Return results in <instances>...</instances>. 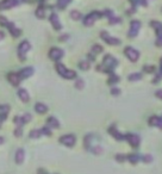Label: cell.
<instances>
[{
  "instance_id": "44dd1931",
  "label": "cell",
  "mask_w": 162,
  "mask_h": 174,
  "mask_svg": "<svg viewBox=\"0 0 162 174\" xmlns=\"http://www.w3.org/2000/svg\"><path fill=\"white\" fill-rule=\"evenodd\" d=\"M10 111V106L9 105H0V117L1 118H6V114Z\"/></svg>"
},
{
  "instance_id": "8d00e7d4",
  "label": "cell",
  "mask_w": 162,
  "mask_h": 174,
  "mask_svg": "<svg viewBox=\"0 0 162 174\" xmlns=\"http://www.w3.org/2000/svg\"><path fill=\"white\" fill-rule=\"evenodd\" d=\"M42 135H47V136H50L51 135V130H50V128L48 125L42 129Z\"/></svg>"
},
{
  "instance_id": "4316f807",
  "label": "cell",
  "mask_w": 162,
  "mask_h": 174,
  "mask_svg": "<svg viewBox=\"0 0 162 174\" xmlns=\"http://www.w3.org/2000/svg\"><path fill=\"white\" fill-rule=\"evenodd\" d=\"M71 18H72L73 20H79V19L81 18V13H80V11L73 10V11L71 12Z\"/></svg>"
},
{
  "instance_id": "836d02e7",
  "label": "cell",
  "mask_w": 162,
  "mask_h": 174,
  "mask_svg": "<svg viewBox=\"0 0 162 174\" xmlns=\"http://www.w3.org/2000/svg\"><path fill=\"white\" fill-rule=\"evenodd\" d=\"M44 16H45L44 9H43V7H38V9L36 10V17H38V18H44Z\"/></svg>"
},
{
  "instance_id": "7dc6e473",
  "label": "cell",
  "mask_w": 162,
  "mask_h": 174,
  "mask_svg": "<svg viewBox=\"0 0 162 174\" xmlns=\"http://www.w3.org/2000/svg\"><path fill=\"white\" fill-rule=\"evenodd\" d=\"M4 37H5L4 32H3V31H0V41H1V40H4Z\"/></svg>"
},
{
  "instance_id": "d4e9b609",
  "label": "cell",
  "mask_w": 162,
  "mask_h": 174,
  "mask_svg": "<svg viewBox=\"0 0 162 174\" xmlns=\"http://www.w3.org/2000/svg\"><path fill=\"white\" fill-rule=\"evenodd\" d=\"M72 0H57V6L60 9H64V7H67L69 4H71Z\"/></svg>"
},
{
  "instance_id": "b9f144b4",
  "label": "cell",
  "mask_w": 162,
  "mask_h": 174,
  "mask_svg": "<svg viewBox=\"0 0 162 174\" xmlns=\"http://www.w3.org/2000/svg\"><path fill=\"white\" fill-rule=\"evenodd\" d=\"M22 117H23V119H24V122H25V123H27V122H30V121H31V118H32V117H31V114H30V113H25L24 116H22Z\"/></svg>"
},
{
  "instance_id": "30bf717a",
  "label": "cell",
  "mask_w": 162,
  "mask_h": 174,
  "mask_svg": "<svg viewBox=\"0 0 162 174\" xmlns=\"http://www.w3.org/2000/svg\"><path fill=\"white\" fill-rule=\"evenodd\" d=\"M63 50L60 49V48H51L50 51H49V57L51 60L54 61H57L60 59H62V56H63Z\"/></svg>"
},
{
  "instance_id": "52a82bcc",
  "label": "cell",
  "mask_w": 162,
  "mask_h": 174,
  "mask_svg": "<svg viewBox=\"0 0 162 174\" xmlns=\"http://www.w3.org/2000/svg\"><path fill=\"white\" fill-rule=\"evenodd\" d=\"M125 139L129 142V144H130L131 147H135V148H137L140 146V142H141L140 136L136 135V134H126Z\"/></svg>"
},
{
  "instance_id": "f907efd6",
  "label": "cell",
  "mask_w": 162,
  "mask_h": 174,
  "mask_svg": "<svg viewBox=\"0 0 162 174\" xmlns=\"http://www.w3.org/2000/svg\"><path fill=\"white\" fill-rule=\"evenodd\" d=\"M3 119L4 118H0V128H1V124H3Z\"/></svg>"
},
{
  "instance_id": "83f0119b",
  "label": "cell",
  "mask_w": 162,
  "mask_h": 174,
  "mask_svg": "<svg viewBox=\"0 0 162 174\" xmlns=\"http://www.w3.org/2000/svg\"><path fill=\"white\" fill-rule=\"evenodd\" d=\"M14 123H16V125L18 127V128H22L24 124H25V122H24V119H23V117L20 116H17V117H14Z\"/></svg>"
},
{
  "instance_id": "6da1fadb",
  "label": "cell",
  "mask_w": 162,
  "mask_h": 174,
  "mask_svg": "<svg viewBox=\"0 0 162 174\" xmlns=\"http://www.w3.org/2000/svg\"><path fill=\"white\" fill-rule=\"evenodd\" d=\"M56 70L57 73L63 78V79H68V80H73V79H76V72L74 70H71V69H67L61 63H57L56 65Z\"/></svg>"
},
{
  "instance_id": "603a6c76",
  "label": "cell",
  "mask_w": 162,
  "mask_h": 174,
  "mask_svg": "<svg viewBox=\"0 0 162 174\" xmlns=\"http://www.w3.org/2000/svg\"><path fill=\"white\" fill-rule=\"evenodd\" d=\"M150 26L154 29L155 31H157V30H162V23H160V22H157V20H153V22H150Z\"/></svg>"
},
{
  "instance_id": "c3c4849f",
  "label": "cell",
  "mask_w": 162,
  "mask_h": 174,
  "mask_svg": "<svg viewBox=\"0 0 162 174\" xmlns=\"http://www.w3.org/2000/svg\"><path fill=\"white\" fill-rule=\"evenodd\" d=\"M160 65H161V68H160V73H161V75H162V59H161V61H160Z\"/></svg>"
},
{
  "instance_id": "8992f818",
  "label": "cell",
  "mask_w": 162,
  "mask_h": 174,
  "mask_svg": "<svg viewBox=\"0 0 162 174\" xmlns=\"http://www.w3.org/2000/svg\"><path fill=\"white\" fill-rule=\"evenodd\" d=\"M75 136L69 134V135H63L61 138H60V143L63 144V146H67V147H73L75 144Z\"/></svg>"
},
{
  "instance_id": "e575fe53",
  "label": "cell",
  "mask_w": 162,
  "mask_h": 174,
  "mask_svg": "<svg viewBox=\"0 0 162 174\" xmlns=\"http://www.w3.org/2000/svg\"><path fill=\"white\" fill-rule=\"evenodd\" d=\"M102 16L107 17V18L110 19L111 17H113V12H112L111 10H105V11H103V12H102Z\"/></svg>"
},
{
  "instance_id": "7a4b0ae2",
  "label": "cell",
  "mask_w": 162,
  "mask_h": 174,
  "mask_svg": "<svg viewBox=\"0 0 162 174\" xmlns=\"http://www.w3.org/2000/svg\"><path fill=\"white\" fill-rule=\"evenodd\" d=\"M103 65L105 66V72L106 73H111L113 70V68L118 65V61L111 55H106L103 60Z\"/></svg>"
},
{
  "instance_id": "7402d4cb",
  "label": "cell",
  "mask_w": 162,
  "mask_h": 174,
  "mask_svg": "<svg viewBox=\"0 0 162 174\" xmlns=\"http://www.w3.org/2000/svg\"><path fill=\"white\" fill-rule=\"evenodd\" d=\"M155 32H156V42H155V44L157 47H162V30H157Z\"/></svg>"
},
{
  "instance_id": "4dcf8cb0",
  "label": "cell",
  "mask_w": 162,
  "mask_h": 174,
  "mask_svg": "<svg viewBox=\"0 0 162 174\" xmlns=\"http://www.w3.org/2000/svg\"><path fill=\"white\" fill-rule=\"evenodd\" d=\"M102 51H103V47L99 45V44H94V45L92 47V52H94L95 55L99 54V52H102Z\"/></svg>"
},
{
  "instance_id": "74e56055",
  "label": "cell",
  "mask_w": 162,
  "mask_h": 174,
  "mask_svg": "<svg viewBox=\"0 0 162 174\" xmlns=\"http://www.w3.org/2000/svg\"><path fill=\"white\" fill-rule=\"evenodd\" d=\"M10 24V22L5 18V17H3V16H0V25H3V26H7Z\"/></svg>"
},
{
  "instance_id": "f546056e",
  "label": "cell",
  "mask_w": 162,
  "mask_h": 174,
  "mask_svg": "<svg viewBox=\"0 0 162 174\" xmlns=\"http://www.w3.org/2000/svg\"><path fill=\"white\" fill-rule=\"evenodd\" d=\"M79 67H80L82 70H88V69H89V62L86 61V60H84V61H81V62L79 63Z\"/></svg>"
},
{
  "instance_id": "5b68a950",
  "label": "cell",
  "mask_w": 162,
  "mask_h": 174,
  "mask_svg": "<svg viewBox=\"0 0 162 174\" xmlns=\"http://www.w3.org/2000/svg\"><path fill=\"white\" fill-rule=\"evenodd\" d=\"M124 52H125L126 57H127V59L130 60L131 62H136V61L138 60V57H140V52H138L136 49L131 48V47H126V48L124 49Z\"/></svg>"
},
{
  "instance_id": "9c48e42d",
  "label": "cell",
  "mask_w": 162,
  "mask_h": 174,
  "mask_svg": "<svg viewBox=\"0 0 162 174\" xmlns=\"http://www.w3.org/2000/svg\"><path fill=\"white\" fill-rule=\"evenodd\" d=\"M100 36H102V38L107 43V44H110V45H118V44H120V41L118 40V38H116V37H111L107 32H105V31H103L102 34H100Z\"/></svg>"
},
{
  "instance_id": "5bb4252c",
  "label": "cell",
  "mask_w": 162,
  "mask_h": 174,
  "mask_svg": "<svg viewBox=\"0 0 162 174\" xmlns=\"http://www.w3.org/2000/svg\"><path fill=\"white\" fill-rule=\"evenodd\" d=\"M149 124L151 127H157L158 129H162V118L157 117V116H153L149 118Z\"/></svg>"
},
{
  "instance_id": "f1b7e54d",
  "label": "cell",
  "mask_w": 162,
  "mask_h": 174,
  "mask_svg": "<svg viewBox=\"0 0 162 174\" xmlns=\"http://www.w3.org/2000/svg\"><path fill=\"white\" fill-rule=\"evenodd\" d=\"M127 160L131 163H137V161L140 160V156H138V154H130L127 156Z\"/></svg>"
},
{
  "instance_id": "ee69618b",
  "label": "cell",
  "mask_w": 162,
  "mask_h": 174,
  "mask_svg": "<svg viewBox=\"0 0 162 174\" xmlns=\"http://www.w3.org/2000/svg\"><path fill=\"white\" fill-rule=\"evenodd\" d=\"M5 1H7L11 6H16V5L19 4V0H5Z\"/></svg>"
},
{
  "instance_id": "60d3db41",
  "label": "cell",
  "mask_w": 162,
  "mask_h": 174,
  "mask_svg": "<svg viewBox=\"0 0 162 174\" xmlns=\"http://www.w3.org/2000/svg\"><path fill=\"white\" fill-rule=\"evenodd\" d=\"M111 94H112V96H114V97H117V96H119V94H120V90H119V88H117V87H114V88H112V90H111Z\"/></svg>"
},
{
  "instance_id": "ac0fdd59",
  "label": "cell",
  "mask_w": 162,
  "mask_h": 174,
  "mask_svg": "<svg viewBox=\"0 0 162 174\" xmlns=\"http://www.w3.org/2000/svg\"><path fill=\"white\" fill-rule=\"evenodd\" d=\"M24 157H25V154H24V150L22 148H19L17 152H16V163L18 165H22L24 162Z\"/></svg>"
},
{
  "instance_id": "f35d334b",
  "label": "cell",
  "mask_w": 162,
  "mask_h": 174,
  "mask_svg": "<svg viewBox=\"0 0 162 174\" xmlns=\"http://www.w3.org/2000/svg\"><path fill=\"white\" fill-rule=\"evenodd\" d=\"M109 23L110 24H118V23H120V19L118 17H111L109 19Z\"/></svg>"
},
{
  "instance_id": "d6a6232c",
  "label": "cell",
  "mask_w": 162,
  "mask_h": 174,
  "mask_svg": "<svg viewBox=\"0 0 162 174\" xmlns=\"http://www.w3.org/2000/svg\"><path fill=\"white\" fill-rule=\"evenodd\" d=\"M75 87H76L78 90H82L84 87H85L84 80H82V79H76V81H75Z\"/></svg>"
},
{
  "instance_id": "4fadbf2b",
  "label": "cell",
  "mask_w": 162,
  "mask_h": 174,
  "mask_svg": "<svg viewBox=\"0 0 162 174\" xmlns=\"http://www.w3.org/2000/svg\"><path fill=\"white\" fill-rule=\"evenodd\" d=\"M7 79H9V81L13 85V86H18L19 83H20V78H19V75H18V73H10L9 75H7Z\"/></svg>"
},
{
  "instance_id": "cb8c5ba5",
  "label": "cell",
  "mask_w": 162,
  "mask_h": 174,
  "mask_svg": "<svg viewBox=\"0 0 162 174\" xmlns=\"http://www.w3.org/2000/svg\"><path fill=\"white\" fill-rule=\"evenodd\" d=\"M41 135H42V130H38V129H35V130H31V132H30V138H38V137H41Z\"/></svg>"
},
{
  "instance_id": "8fae6325",
  "label": "cell",
  "mask_w": 162,
  "mask_h": 174,
  "mask_svg": "<svg viewBox=\"0 0 162 174\" xmlns=\"http://www.w3.org/2000/svg\"><path fill=\"white\" fill-rule=\"evenodd\" d=\"M50 23H51V25H53V27L55 29V30H61L62 29V25H61V23H60V19H58V17H57V14L56 13H53L51 16H50Z\"/></svg>"
},
{
  "instance_id": "f6af8a7d",
  "label": "cell",
  "mask_w": 162,
  "mask_h": 174,
  "mask_svg": "<svg viewBox=\"0 0 162 174\" xmlns=\"http://www.w3.org/2000/svg\"><path fill=\"white\" fill-rule=\"evenodd\" d=\"M22 134H23V131H22V129H20V128H17V129L14 130V136H16V137H20V136H22Z\"/></svg>"
},
{
  "instance_id": "ba28073f",
  "label": "cell",
  "mask_w": 162,
  "mask_h": 174,
  "mask_svg": "<svg viewBox=\"0 0 162 174\" xmlns=\"http://www.w3.org/2000/svg\"><path fill=\"white\" fill-rule=\"evenodd\" d=\"M141 27V22L138 20H132L130 23V31H129V37H136L138 34V30Z\"/></svg>"
},
{
  "instance_id": "816d5d0a",
  "label": "cell",
  "mask_w": 162,
  "mask_h": 174,
  "mask_svg": "<svg viewBox=\"0 0 162 174\" xmlns=\"http://www.w3.org/2000/svg\"><path fill=\"white\" fill-rule=\"evenodd\" d=\"M23 1H25V3H27V1H30V0H23Z\"/></svg>"
},
{
  "instance_id": "277c9868",
  "label": "cell",
  "mask_w": 162,
  "mask_h": 174,
  "mask_svg": "<svg viewBox=\"0 0 162 174\" xmlns=\"http://www.w3.org/2000/svg\"><path fill=\"white\" fill-rule=\"evenodd\" d=\"M100 17H102V12L93 11V12H91L88 16L85 17V19H84V25H86V26H92V25L94 24V22H95L96 19H99Z\"/></svg>"
},
{
  "instance_id": "d590c367",
  "label": "cell",
  "mask_w": 162,
  "mask_h": 174,
  "mask_svg": "<svg viewBox=\"0 0 162 174\" xmlns=\"http://www.w3.org/2000/svg\"><path fill=\"white\" fill-rule=\"evenodd\" d=\"M141 159H142V161H143V162H145V163H149V162H151V161H153V157H151L150 155H148V154L143 155Z\"/></svg>"
},
{
  "instance_id": "ffe728a7",
  "label": "cell",
  "mask_w": 162,
  "mask_h": 174,
  "mask_svg": "<svg viewBox=\"0 0 162 174\" xmlns=\"http://www.w3.org/2000/svg\"><path fill=\"white\" fill-rule=\"evenodd\" d=\"M35 111L37 112V113H45L47 111H48V106L45 105V104H43V103H37L36 105H35Z\"/></svg>"
},
{
  "instance_id": "9a60e30c",
  "label": "cell",
  "mask_w": 162,
  "mask_h": 174,
  "mask_svg": "<svg viewBox=\"0 0 162 174\" xmlns=\"http://www.w3.org/2000/svg\"><path fill=\"white\" fill-rule=\"evenodd\" d=\"M18 97H19V99H20L22 101H24V103H27V101L30 100V96H29L27 91L24 90V88L18 90Z\"/></svg>"
},
{
  "instance_id": "1f68e13d",
  "label": "cell",
  "mask_w": 162,
  "mask_h": 174,
  "mask_svg": "<svg viewBox=\"0 0 162 174\" xmlns=\"http://www.w3.org/2000/svg\"><path fill=\"white\" fill-rule=\"evenodd\" d=\"M118 81H119V78H118L116 74H112V73H111L110 79H109V83H110V85H113V83H117Z\"/></svg>"
},
{
  "instance_id": "e0dca14e",
  "label": "cell",
  "mask_w": 162,
  "mask_h": 174,
  "mask_svg": "<svg viewBox=\"0 0 162 174\" xmlns=\"http://www.w3.org/2000/svg\"><path fill=\"white\" fill-rule=\"evenodd\" d=\"M110 132L112 134V136H113L114 138H117V139H119V141L125 139V135H122V134L117 130V128H116L114 125H112V127L110 128Z\"/></svg>"
},
{
  "instance_id": "bcb514c9",
  "label": "cell",
  "mask_w": 162,
  "mask_h": 174,
  "mask_svg": "<svg viewBox=\"0 0 162 174\" xmlns=\"http://www.w3.org/2000/svg\"><path fill=\"white\" fill-rule=\"evenodd\" d=\"M156 96H157L158 98H161V99H162V91H161V90H160V91H157V92H156Z\"/></svg>"
},
{
  "instance_id": "d6986e66",
  "label": "cell",
  "mask_w": 162,
  "mask_h": 174,
  "mask_svg": "<svg viewBox=\"0 0 162 174\" xmlns=\"http://www.w3.org/2000/svg\"><path fill=\"white\" fill-rule=\"evenodd\" d=\"M47 123H48V127H49V128H55V129L60 128V122H58L55 117H53V116L47 119Z\"/></svg>"
},
{
  "instance_id": "ab89813d",
  "label": "cell",
  "mask_w": 162,
  "mask_h": 174,
  "mask_svg": "<svg viewBox=\"0 0 162 174\" xmlns=\"http://www.w3.org/2000/svg\"><path fill=\"white\" fill-rule=\"evenodd\" d=\"M144 72H147V73H154L155 72V67L154 66H145L144 67Z\"/></svg>"
},
{
  "instance_id": "2e32d148",
  "label": "cell",
  "mask_w": 162,
  "mask_h": 174,
  "mask_svg": "<svg viewBox=\"0 0 162 174\" xmlns=\"http://www.w3.org/2000/svg\"><path fill=\"white\" fill-rule=\"evenodd\" d=\"M7 27H9L10 34H11L13 37H18V36L22 34V31L19 30L18 27H16V26H14V24H13V23H10V24L7 25Z\"/></svg>"
},
{
  "instance_id": "681fc988",
  "label": "cell",
  "mask_w": 162,
  "mask_h": 174,
  "mask_svg": "<svg viewBox=\"0 0 162 174\" xmlns=\"http://www.w3.org/2000/svg\"><path fill=\"white\" fill-rule=\"evenodd\" d=\"M4 143V137H0V144Z\"/></svg>"
},
{
  "instance_id": "7bdbcfd3",
  "label": "cell",
  "mask_w": 162,
  "mask_h": 174,
  "mask_svg": "<svg viewBox=\"0 0 162 174\" xmlns=\"http://www.w3.org/2000/svg\"><path fill=\"white\" fill-rule=\"evenodd\" d=\"M127 157L126 156H124V155H120V154H118L117 156H116V160L117 161H119V162H123V161H125Z\"/></svg>"
},
{
  "instance_id": "f5cc1de1",
  "label": "cell",
  "mask_w": 162,
  "mask_h": 174,
  "mask_svg": "<svg viewBox=\"0 0 162 174\" xmlns=\"http://www.w3.org/2000/svg\"><path fill=\"white\" fill-rule=\"evenodd\" d=\"M41 174H43V173H41Z\"/></svg>"
},
{
  "instance_id": "3957f363",
  "label": "cell",
  "mask_w": 162,
  "mask_h": 174,
  "mask_svg": "<svg viewBox=\"0 0 162 174\" xmlns=\"http://www.w3.org/2000/svg\"><path fill=\"white\" fill-rule=\"evenodd\" d=\"M30 48H31V44L27 41H23L19 44V47H18V56H19V59L22 61H24L26 59V52L30 50Z\"/></svg>"
},
{
  "instance_id": "484cf974",
  "label": "cell",
  "mask_w": 162,
  "mask_h": 174,
  "mask_svg": "<svg viewBox=\"0 0 162 174\" xmlns=\"http://www.w3.org/2000/svg\"><path fill=\"white\" fill-rule=\"evenodd\" d=\"M141 78H142L141 73H134V74L129 75V80L130 81H138V80H141Z\"/></svg>"
},
{
  "instance_id": "7c38bea8",
  "label": "cell",
  "mask_w": 162,
  "mask_h": 174,
  "mask_svg": "<svg viewBox=\"0 0 162 174\" xmlns=\"http://www.w3.org/2000/svg\"><path fill=\"white\" fill-rule=\"evenodd\" d=\"M32 74H34V68H32V67H25V68H23V69L18 73V75H19L20 79H27V78H30Z\"/></svg>"
}]
</instances>
